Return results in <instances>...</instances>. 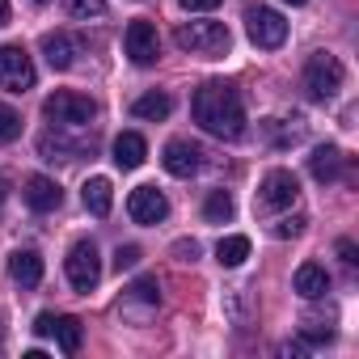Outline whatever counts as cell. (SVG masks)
Returning <instances> with one entry per match:
<instances>
[{"label":"cell","mask_w":359,"mask_h":359,"mask_svg":"<svg viewBox=\"0 0 359 359\" xmlns=\"http://www.w3.org/2000/svg\"><path fill=\"white\" fill-rule=\"evenodd\" d=\"M191 114H195V123H199L208 135H216V140H241V131H245V102H241V93H237L233 85H224V81H212V85L195 89Z\"/></svg>","instance_id":"6da1fadb"},{"label":"cell","mask_w":359,"mask_h":359,"mask_svg":"<svg viewBox=\"0 0 359 359\" xmlns=\"http://www.w3.org/2000/svg\"><path fill=\"white\" fill-rule=\"evenodd\" d=\"M173 43L191 51V55H203V60H220L229 47H233V34L224 22H182L173 30Z\"/></svg>","instance_id":"7a4b0ae2"},{"label":"cell","mask_w":359,"mask_h":359,"mask_svg":"<svg viewBox=\"0 0 359 359\" xmlns=\"http://www.w3.org/2000/svg\"><path fill=\"white\" fill-rule=\"evenodd\" d=\"M43 114H47L55 127H89V123L97 118V102L85 97V93L60 89V93H51V97L43 102Z\"/></svg>","instance_id":"3957f363"},{"label":"cell","mask_w":359,"mask_h":359,"mask_svg":"<svg viewBox=\"0 0 359 359\" xmlns=\"http://www.w3.org/2000/svg\"><path fill=\"white\" fill-rule=\"evenodd\" d=\"M342 81H346V72H342V60H338V55H330V51L309 55V64H304V89H309L317 102H330V97L342 89Z\"/></svg>","instance_id":"277c9868"},{"label":"cell","mask_w":359,"mask_h":359,"mask_svg":"<svg viewBox=\"0 0 359 359\" xmlns=\"http://www.w3.org/2000/svg\"><path fill=\"white\" fill-rule=\"evenodd\" d=\"M300 199V182H296V173L292 169H271L262 177V187H258V199H254V212L271 216V212H283Z\"/></svg>","instance_id":"5b68a950"},{"label":"cell","mask_w":359,"mask_h":359,"mask_svg":"<svg viewBox=\"0 0 359 359\" xmlns=\"http://www.w3.org/2000/svg\"><path fill=\"white\" fill-rule=\"evenodd\" d=\"M245 30H250V43L262 47V51H275V47L287 43V22L275 9H262V5L245 9Z\"/></svg>","instance_id":"8992f818"},{"label":"cell","mask_w":359,"mask_h":359,"mask_svg":"<svg viewBox=\"0 0 359 359\" xmlns=\"http://www.w3.org/2000/svg\"><path fill=\"white\" fill-rule=\"evenodd\" d=\"M68 283L76 292H93L102 283V258H97V245L93 241H76L68 250Z\"/></svg>","instance_id":"52a82bcc"},{"label":"cell","mask_w":359,"mask_h":359,"mask_svg":"<svg viewBox=\"0 0 359 359\" xmlns=\"http://www.w3.org/2000/svg\"><path fill=\"white\" fill-rule=\"evenodd\" d=\"M34 60L22 47H0V89L5 93H26L34 89Z\"/></svg>","instance_id":"ba28073f"},{"label":"cell","mask_w":359,"mask_h":359,"mask_svg":"<svg viewBox=\"0 0 359 359\" xmlns=\"http://www.w3.org/2000/svg\"><path fill=\"white\" fill-rule=\"evenodd\" d=\"M123 51H127V60H131V64H140V68L156 64V55H161L156 26H152V22H131V26H127V34H123Z\"/></svg>","instance_id":"9c48e42d"},{"label":"cell","mask_w":359,"mask_h":359,"mask_svg":"<svg viewBox=\"0 0 359 359\" xmlns=\"http://www.w3.org/2000/svg\"><path fill=\"white\" fill-rule=\"evenodd\" d=\"M161 165L173 173V177H195L203 169V148L191 144V140H169L165 152H161Z\"/></svg>","instance_id":"30bf717a"},{"label":"cell","mask_w":359,"mask_h":359,"mask_svg":"<svg viewBox=\"0 0 359 359\" xmlns=\"http://www.w3.org/2000/svg\"><path fill=\"white\" fill-rule=\"evenodd\" d=\"M127 216L135 224H161L169 216V203H165V195L156 187H135L131 199H127Z\"/></svg>","instance_id":"8fae6325"},{"label":"cell","mask_w":359,"mask_h":359,"mask_svg":"<svg viewBox=\"0 0 359 359\" xmlns=\"http://www.w3.org/2000/svg\"><path fill=\"white\" fill-rule=\"evenodd\" d=\"M22 199L34 208V212H55L64 203V191L55 177H43V173H30L26 182H22Z\"/></svg>","instance_id":"7c38bea8"},{"label":"cell","mask_w":359,"mask_h":359,"mask_svg":"<svg viewBox=\"0 0 359 359\" xmlns=\"http://www.w3.org/2000/svg\"><path fill=\"white\" fill-rule=\"evenodd\" d=\"M43 55H47V64L51 68H72L76 64V55H81V39H72V34H64V30H55V34H43Z\"/></svg>","instance_id":"4fadbf2b"},{"label":"cell","mask_w":359,"mask_h":359,"mask_svg":"<svg viewBox=\"0 0 359 359\" xmlns=\"http://www.w3.org/2000/svg\"><path fill=\"white\" fill-rule=\"evenodd\" d=\"M39 152H43L47 161H76V156L93 152V140L85 144V140H68L64 131H47V135L39 140Z\"/></svg>","instance_id":"5bb4252c"},{"label":"cell","mask_w":359,"mask_h":359,"mask_svg":"<svg viewBox=\"0 0 359 359\" xmlns=\"http://www.w3.org/2000/svg\"><path fill=\"white\" fill-rule=\"evenodd\" d=\"M9 275H13V283L18 287H39V279H43V258L34 254V250H13L9 254Z\"/></svg>","instance_id":"9a60e30c"},{"label":"cell","mask_w":359,"mask_h":359,"mask_svg":"<svg viewBox=\"0 0 359 359\" xmlns=\"http://www.w3.org/2000/svg\"><path fill=\"white\" fill-rule=\"evenodd\" d=\"M342 152L334 148V144H321V148H313V156H309V173L317 177V182H338L342 177Z\"/></svg>","instance_id":"2e32d148"},{"label":"cell","mask_w":359,"mask_h":359,"mask_svg":"<svg viewBox=\"0 0 359 359\" xmlns=\"http://www.w3.org/2000/svg\"><path fill=\"white\" fill-rule=\"evenodd\" d=\"M144 156H148V144H144L140 131H123V135L114 140V165H118V169H140Z\"/></svg>","instance_id":"e0dca14e"},{"label":"cell","mask_w":359,"mask_h":359,"mask_svg":"<svg viewBox=\"0 0 359 359\" xmlns=\"http://www.w3.org/2000/svg\"><path fill=\"white\" fill-rule=\"evenodd\" d=\"M292 287H296L304 300H321V296L330 292V275H325V266H317V262H304V266L296 271Z\"/></svg>","instance_id":"ac0fdd59"},{"label":"cell","mask_w":359,"mask_h":359,"mask_svg":"<svg viewBox=\"0 0 359 359\" xmlns=\"http://www.w3.org/2000/svg\"><path fill=\"white\" fill-rule=\"evenodd\" d=\"M81 199L93 216H110L114 208V187H110V177H89V182L81 187Z\"/></svg>","instance_id":"d6986e66"},{"label":"cell","mask_w":359,"mask_h":359,"mask_svg":"<svg viewBox=\"0 0 359 359\" xmlns=\"http://www.w3.org/2000/svg\"><path fill=\"white\" fill-rule=\"evenodd\" d=\"M169 110H173L169 93H156V89L131 102V114H135V118H148V123H161V118H169Z\"/></svg>","instance_id":"ffe728a7"},{"label":"cell","mask_w":359,"mask_h":359,"mask_svg":"<svg viewBox=\"0 0 359 359\" xmlns=\"http://www.w3.org/2000/svg\"><path fill=\"white\" fill-rule=\"evenodd\" d=\"M245 258H250V237H241V233H233V237H224L216 245V262L220 266H241Z\"/></svg>","instance_id":"44dd1931"},{"label":"cell","mask_w":359,"mask_h":359,"mask_svg":"<svg viewBox=\"0 0 359 359\" xmlns=\"http://www.w3.org/2000/svg\"><path fill=\"white\" fill-rule=\"evenodd\" d=\"M51 338H60L64 355H76L81 351V317H55L51 321Z\"/></svg>","instance_id":"7402d4cb"},{"label":"cell","mask_w":359,"mask_h":359,"mask_svg":"<svg viewBox=\"0 0 359 359\" xmlns=\"http://www.w3.org/2000/svg\"><path fill=\"white\" fill-rule=\"evenodd\" d=\"M203 216H208L212 224H224V220L233 216V195H229V191H212L208 203H203Z\"/></svg>","instance_id":"603a6c76"},{"label":"cell","mask_w":359,"mask_h":359,"mask_svg":"<svg viewBox=\"0 0 359 359\" xmlns=\"http://www.w3.org/2000/svg\"><path fill=\"white\" fill-rule=\"evenodd\" d=\"M64 13L76 18V22H89V18L106 13V0H64Z\"/></svg>","instance_id":"cb8c5ba5"},{"label":"cell","mask_w":359,"mask_h":359,"mask_svg":"<svg viewBox=\"0 0 359 359\" xmlns=\"http://www.w3.org/2000/svg\"><path fill=\"white\" fill-rule=\"evenodd\" d=\"M127 296L140 300V304H161V283H156L152 275H144V279H135V283L127 287Z\"/></svg>","instance_id":"d4e9b609"},{"label":"cell","mask_w":359,"mask_h":359,"mask_svg":"<svg viewBox=\"0 0 359 359\" xmlns=\"http://www.w3.org/2000/svg\"><path fill=\"white\" fill-rule=\"evenodd\" d=\"M18 135H22V114H18L13 106L0 102V144H9V140H18Z\"/></svg>","instance_id":"484cf974"},{"label":"cell","mask_w":359,"mask_h":359,"mask_svg":"<svg viewBox=\"0 0 359 359\" xmlns=\"http://www.w3.org/2000/svg\"><path fill=\"white\" fill-rule=\"evenodd\" d=\"M271 233H275V237H300V233H304V216L279 220V224H271Z\"/></svg>","instance_id":"4316f807"},{"label":"cell","mask_w":359,"mask_h":359,"mask_svg":"<svg viewBox=\"0 0 359 359\" xmlns=\"http://www.w3.org/2000/svg\"><path fill=\"white\" fill-rule=\"evenodd\" d=\"M135 262H140V250L135 245H118L114 250V271H131Z\"/></svg>","instance_id":"83f0119b"},{"label":"cell","mask_w":359,"mask_h":359,"mask_svg":"<svg viewBox=\"0 0 359 359\" xmlns=\"http://www.w3.org/2000/svg\"><path fill=\"white\" fill-rule=\"evenodd\" d=\"M173 254L182 258V262H195V258H199V241H177V245H173Z\"/></svg>","instance_id":"f1b7e54d"},{"label":"cell","mask_w":359,"mask_h":359,"mask_svg":"<svg viewBox=\"0 0 359 359\" xmlns=\"http://www.w3.org/2000/svg\"><path fill=\"white\" fill-rule=\"evenodd\" d=\"M334 250H338V258H342V262H346V266H355V262H359V250H355V245H351V241H346V237H342V241H338V245H334Z\"/></svg>","instance_id":"f546056e"},{"label":"cell","mask_w":359,"mask_h":359,"mask_svg":"<svg viewBox=\"0 0 359 359\" xmlns=\"http://www.w3.org/2000/svg\"><path fill=\"white\" fill-rule=\"evenodd\" d=\"M182 9H191V13H208V9H216L220 0H177Z\"/></svg>","instance_id":"4dcf8cb0"},{"label":"cell","mask_w":359,"mask_h":359,"mask_svg":"<svg viewBox=\"0 0 359 359\" xmlns=\"http://www.w3.org/2000/svg\"><path fill=\"white\" fill-rule=\"evenodd\" d=\"M0 26H9V0H0Z\"/></svg>","instance_id":"1f68e13d"},{"label":"cell","mask_w":359,"mask_h":359,"mask_svg":"<svg viewBox=\"0 0 359 359\" xmlns=\"http://www.w3.org/2000/svg\"><path fill=\"white\" fill-rule=\"evenodd\" d=\"M283 5H296V9H300V5H309V0H283Z\"/></svg>","instance_id":"d6a6232c"}]
</instances>
